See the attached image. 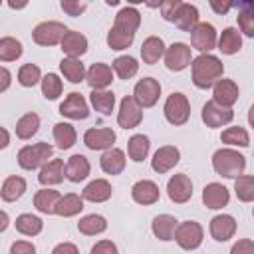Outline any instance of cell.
I'll return each mask as SVG.
<instances>
[{
	"label": "cell",
	"mask_w": 254,
	"mask_h": 254,
	"mask_svg": "<svg viewBox=\"0 0 254 254\" xmlns=\"http://www.w3.org/2000/svg\"><path fill=\"white\" fill-rule=\"evenodd\" d=\"M99 167L107 175L123 173V169H125V153L121 149H117V147H111V149L103 151V155L99 159Z\"/></svg>",
	"instance_id": "obj_26"
},
{
	"label": "cell",
	"mask_w": 254,
	"mask_h": 254,
	"mask_svg": "<svg viewBox=\"0 0 254 254\" xmlns=\"http://www.w3.org/2000/svg\"><path fill=\"white\" fill-rule=\"evenodd\" d=\"M190 71H192V83L198 89H208L218 79H222L224 65H222V62L216 56L200 54V56H196L190 62Z\"/></svg>",
	"instance_id": "obj_1"
},
{
	"label": "cell",
	"mask_w": 254,
	"mask_h": 254,
	"mask_svg": "<svg viewBox=\"0 0 254 254\" xmlns=\"http://www.w3.org/2000/svg\"><path fill=\"white\" fill-rule=\"evenodd\" d=\"M149 149H151V141L147 135L143 133H137L129 139L127 143V153H129V159L135 161V163H141L143 159H147L149 155Z\"/></svg>",
	"instance_id": "obj_37"
},
{
	"label": "cell",
	"mask_w": 254,
	"mask_h": 254,
	"mask_svg": "<svg viewBox=\"0 0 254 254\" xmlns=\"http://www.w3.org/2000/svg\"><path fill=\"white\" fill-rule=\"evenodd\" d=\"M64 179H65V165H64L62 159H50V161L40 169V175H38V181H40V185H44V187L60 185Z\"/></svg>",
	"instance_id": "obj_22"
},
{
	"label": "cell",
	"mask_w": 254,
	"mask_h": 254,
	"mask_svg": "<svg viewBox=\"0 0 254 254\" xmlns=\"http://www.w3.org/2000/svg\"><path fill=\"white\" fill-rule=\"evenodd\" d=\"M8 6H10V8H14V10H18V8H24V6H26V2H22V4H16V2H8Z\"/></svg>",
	"instance_id": "obj_59"
},
{
	"label": "cell",
	"mask_w": 254,
	"mask_h": 254,
	"mask_svg": "<svg viewBox=\"0 0 254 254\" xmlns=\"http://www.w3.org/2000/svg\"><path fill=\"white\" fill-rule=\"evenodd\" d=\"M222 143L230 145V147H248L250 145V135L244 127L236 125V127H226L220 135Z\"/></svg>",
	"instance_id": "obj_44"
},
{
	"label": "cell",
	"mask_w": 254,
	"mask_h": 254,
	"mask_svg": "<svg viewBox=\"0 0 254 254\" xmlns=\"http://www.w3.org/2000/svg\"><path fill=\"white\" fill-rule=\"evenodd\" d=\"M14 224H16V230H18L20 234H24V236H36V234H40L42 228H44L42 218L36 216V214H30V212L20 214Z\"/></svg>",
	"instance_id": "obj_42"
},
{
	"label": "cell",
	"mask_w": 254,
	"mask_h": 254,
	"mask_svg": "<svg viewBox=\"0 0 254 254\" xmlns=\"http://www.w3.org/2000/svg\"><path fill=\"white\" fill-rule=\"evenodd\" d=\"M40 83H42V95L46 99H58L62 95L64 83H62V79L56 73H46Z\"/></svg>",
	"instance_id": "obj_48"
},
{
	"label": "cell",
	"mask_w": 254,
	"mask_h": 254,
	"mask_svg": "<svg viewBox=\"0 0 254 254\" xmlns=\"http://www.w3.org/2000/svg\"><path fill=\"white\" fill-rule=\"evenodd\" d=\"M89 101H91L93 109L99 111L101 115H111V111L115 107V93L109 89H91Z\"/></svg>",
	"instance_id": "obj_34"
},
{
	"label": "cell",
	"mask_w": 254,
	"mask_h": 254,
	"mask_svg": "<svg viewBox=\"0 0 254 254\" xmlns=\"http://www.w3.org/2000/svg\"><path fill=\"white\" fill-rule=\"evenodd\" d=\"M8 226H10V216L4 210H0V232H4Z\"/></svg>",
	"instance_id": "obj_58"
},
{
	"label": "cell",
	"mask_w": 254,
	"mask_h": 254,
	"mask_svg": "<svg viewBox=\"0 0 254 254\" xmlns=\"http://www.w3.org/2000/svg\"><path fill=\"white\" fill-rule=\"evenodd\" d=\"M179 161H181V151L175 145H163L155 151V155L151 159V167L155 173L163 175V173H169Z\"/></svg>",
	"instance_id": "obj_15"
},
{
	"label": "cell",
	"mask_w": 254,
	"mask_h": 254,
	"mask_svg": "<svg viewBox=\"0 0 254 254\" xmlns=\"http://www.w3.org/2000/svg\"><path fill=\"white\" fill-rule=\"evenodd\" d=\"M179 4H181V0H165V2H161V4H159L161 16H163L167 22H173V16H175Z\"/></svg>",
	"instance_id": "obj_50"
},
{
	"label": "cell",
	"mask_w": 254,
	"mask_h": 254,
	"mask_svg": "<svg viewBox=\"0 0 254 254\" xmlns=\"http://www.w3.org/2000/svg\"><path fill=\"white\" fill-rule=\"evenodd\" d=\"M230 254H254V242L250 238H240L232 244Z\"/></svg>",
	"instance_id": "obj_51"
},
{
	"label": "cell",
	"mask_w": 254,
	"mask_h": 254,
	"mask_svg": "<svg viewBox=\"0 0 254 254\" xmlns=\"http://www.w3.org/2000/svg\"><path fill=\"white\" fill-rule=\"evenodd\" d=\"M173 24L183 32H190L198 24V8L194 4L181 2L175 16H173Z\"/></svg>",
	"instance_id": "obj_24"
},
{
	"label": "cell",
	"mask_w": 254,
	"mask_h": 254,
	"mask_svg": "<svg viewBox=\"0 0 254 254\" xmlns=\"http://www.w3.org/2000/svg\"><path fill=\"white\" fill-rule=\"evenodd\" d=\"M83 210V198L75 192H67V194H62L60 200H58V206H56V214L58 216H64V218H69V216H75Z\"/></svg>",
	"instance_id": "obj_33"
},
{
	"label": "cell",
	"mask_w": 254,
	"mask_h": 254,
	"mask_svg": "<svg viewBox=\"0 0 254 254\" xmlns=\"http://www.w3.org/2000/svg\"><path fill=\"white\" fill-rule=\"evenodd\" d=\"M111 194H113L111 183L105 179H95V181L87 183L85 189L81 190V198L89 200V202H105L107 198H111Z\"/></svg>",
	"instance_id": "obj_25"
},
{
	"label": "cell",
	"mask_w": 254,
	"mask_h": 254,
	"mask_svg": "<svg viewBox=\"0 0 254 254\" xmlns=\"http://www.w3.org/2000/svg\"><path fill=\"white\" fill-rule=\"evenodd\" d=\"M234 192L240 202H252L254 200V177L240 175L238 179H234Z\"/></svg>",
	"instance_id": "obj_45"
},
{
	"label": "cell",
	"mask_w": 254,
	"mask_h": 254,
	"mask_svg": "<svg viewBox=\"0 0 254 254\" xmlns=\"http://www.w3.org/2000/svg\"><path fill=\"white\" fill-rule=\"evenodd\" d=\"M89 171H91V165L87 161L85 155H71L65 163V179L71 181V183H81L89 177Z\"/></svg>",
	"instance_id": "obj_23"
},
{
	"label": "cell",
	"mask_w": 254,
	"mask_h": 254,
	"mask_svg": "<svg viewBox=\"0 0 254 254\" xmlns=\"http://www.w3.org/2000/svg\"><path fill=\"white\" fill-rule=\"evenodd\" d=\"M54 155V147L50 143H34V145H26L18 151V165L24 171H34V169H42Z\"/></svg>",
	"instance_id": "obj_3"
},
{
	"label": "cell",
	"mask_w": 254,
	"mask_h": 254,
	"mask_svg": "<svg viewBox=\"0 0 254 254\" xmlns=\"http://www.w3.org/2000/svg\"><path fill=\"white\" fill-rule=\"evenodd\" d=\"M22 56V44L12 38L6 36L0 40V62H16Z\"/></svg>",
	"instance_id": "obj_46"
},
{
	"label": "cell",
	"mask_w": 254,
	"mask_h": 254,
	"mask_svg": "<svg viewBox=\"0 0 254 254\" xmlns=\"http://www.w3.org/2000/svg\"><path fill=\"white\" fill-rule=\"evenodd\" d=\"M159 95H161V83L155 77H143L135 83L131 97L137 101L141 109H147L159 101Z\"/></svg>",
	"instance_id": "obj_8"
},
{
	"label": "cell",
	"mask_w": 254,
	"mask_h": 254,
	"mask_svg": "<svg viewBox=\"0 0 254 254\" xmlns=\"http://www.w3.org/2000/svg\"><path fill=\"white\" fill-rule=\"evenodd\" d=\"M62 10L67 14V16H79L87 10V2H79V0H62Z\"/></svg>",
	"instance_id": "obj_49"
},
{
	"label": "cell",
	"mask_w": 254,
	"mask_h": 254,
	"mask_svg": "<svg viewBox=\"0 0 254 254\" xmlns=\"http://www.w3.org/2000/svg\"><path fill=\"white\" fill-rule=\"evenodd\" d=\"M143 121V109L137 105V101L131 95H125L119 103L117 111V123L123 129H133Z\"/></svg>",
	"instance_id": "obj_12"
},
{
	"label": "cell",
	"mask_w": 254,
	"mask_h": 254,
	"mask_svg": "<svg viewBox=\"0 0 254 254\" xmlns=\"http://www.w3.org/2000/svg\"><path fill=\"white\" fill-rule=\"evenodd\" d=\"M24 192H26V179L18 175L8 177L0 187V198L6 202H16Z\"/></svg>",
	"instance_id": "obj_32"
},
{
	"label": "cell",
	"mask_w": 254,
	"mask_h": 254,
	"mask_svg": "<svg viewBox=\"0 0 254 254\" xmlns=\"http://www.w3.org/2000/svg\"><path fill=\"white\" fill-rule=\"evenodd\" d=\"M113 26L135 34V32L139 30V26H141V14H139V10H137L135 6H123V8L115 14Z\"/></svg>",
	"instance_id": "obj_29"
},
{
	"label": "cell",
	"mask_w": 254,
	"mask_h": 254,
	"mask_svg": "<svg viewBox=\"0 0 254 254\" xmlns=\"http://www.w3.org/2000/svg\"><path fill=\"white\" fill-rule=\"evenodd\" d=\"M52 254H79V250H77V246L73 242H60L52 250Z\"/></svg>",
	"instance_id": "obj_54"
},
{
	"label": "cell",
	"mask_w": 254,
	"mask_h": 254,
	"mask_svg": "<svg viewBox=\"0 0 254 254\" xmlns=\"http://www.w3.org/2000/svg\"><path fill=\"white\" fill-rule=\"evenodd\" d=\"M40 129V115L30 111V113H24L18 121H16V135L20 139H32Z\"/></svg>",
	"instance_id": "obj_39"
},
{
	"label": "cell",
	"mask_w": 254,
	"mask_h": 254,
	"mask_svg": "<svg viewBox=\"0 0 254 254\" xmlns=\"http://www.w3.org/2000/svg\"><path fill=\"white\" fill-rule=\"evenodd\" d=\"M60 71L69 83H79L85 79V67L77 58H64L60 62Z\"/></svg>",
	"instance_id": "obj_36"
},
{
	"label": "cell",
	"mask_w": 254,
	"mask_h": 254,
	"mask_svg": "<svg viewBox=\"0 0 254 254\" xmlns=\"http://www.w3.org/2000/svg\"><path fill=\"white\" fill-rule=\"evenodd\" d=\"M163 60H165V65H167L169 71H183L192 62L190 46H187L185 42H175L169 48H165Z\"/></svg>",
	"instance_id": "obj_7"
},
{
	"label": "cell",
	"mask_w": 254,
	"mask_h": 254,
	"mask_svg": "<svg viewBox=\"0 0 254 254\" xmlns=\"http://www.w3.org/2000/svg\"><path fill=\"white\" fill-rule=\"evenodd\" d=\"M77 230L81 234H85V236H95V234H101V232L107 230V220H105V216L95 214V212L93 214H85L83 218H79Z\"/></svg>",
	"instance_id": "obj_38"
},
{
	"label": "cell",
	"mask_w": 254,
	"mask_h": 254,
	"mask_svg": "<svg viewBox=\"0 0 254 254\" xmlns=\"http://www.w3.org/2000/svg\"><path fill=\"white\" fill-rule=\"evenodd\" d=\"M91 254H119L115 242L111 240H99L91 246Z\"/></svg>",
	"instance_id": "obj_52"
},
{
	"label": "cell",
	"mask_w": 254,
	"mask_h": 254,
	"mask_svg": "<svg viewBox=\"0 0 254 254\" xmlns=\"http://www.w3.org/2000/svg\"><path fill=\"white\" fill-rule=\"evenodd\" d=\"M85 81L91 89H107L113 81V69L107 64H93L89 69H85Z\"/></svg>",
	"instance_id": "obj_19"
},
{
	"label": "cell",
	"mask_w": 254,
	"mask_h": 254,
	"mask_svg": "<svg viewBox=\"0 0 254 254\" xmlns=\"http://www.w3.org/2000/svg\"><path fill=\"white\" fill-rule=\"evenodd\" d=\"M177 224H179V220H177L175 216H171V214H159V216L153 218V222H151V230H153V234H155L159 240L169 242V240L175 238Z\"/></svg>",
	"instance_id": "obj_27"
},
{
	"label": "cell",
	"mask_w": 254,
	"mask_h": 254,
	"mask_svg": "<svg viewBox=\"0 0 254 254\" xmlns=\"http://www.w3.org/2000/svg\"><path fill=\"white\" fill-rule=\"evenodd\" d=\"M111 69L119 79H131L139 71V64L133 56H119L113 60Z\"/></svg>",
	"instance_id": "obj_41"
},
{
	"label": "cell",
	"mask_w": 254,
	"mask_h": 254,
	"mask_svg": "<svg viewBox=\"0 0 254 254\" xmlns=\"http://www.w3.org/2000/svg\"><path fill=\"white\" fill-rule=\"evenodd\" d=\"M10 254H36V246L28 240H16L10 246Z\"/></svg>",
	"instance_id": "obj_53"
},
{
	"label": "cell",
	"mask_w": 254,
	"mask_h": 254,
	"mask_svg": "<svg viewBox=\"0 0 254 254\" xmlns=\"http://www.w3.org/2000/svg\"><path fill=\"white\" fill-rule=\"evenodd\" d=\"M8 145H10V133L4 127H0V151L6 149Z\"/></svg>",
	"instance_id": "obj_57"
},
{
	"label": "cell",
	"mask_w": 254,
	"mask_h": 254,
	"mask_svg": "<svg viewBox=\"0 0 254 254\" xmlns=\"http://www.w3.org/2000/svg\"><path fill=\"white\" fill-rule=\"evenodd\" d=\"M200 119L206 127L214 129V127H222V125H228L232 119H234V111L232 107H222L218 103H214L212 99L206 101L202 105V111H200Z\"/></svg>",
	"instance_id": "obj_10"
},
{
	"label": "cell",
	"mask_w": 254,
	"mask_h": 254,
	"mask_svg": "<svg viewBox=\"0 0 254 254\" xmlns=\"http://www.w3.org/2000/svg\"><path fill=\"white\" fill-rule=\"evenodd\" d=\"M115 131L109 127H91L83 133V143L91 151H107L115 143Z\"/></svg>",
	"instance_id": "obj_13"
},
{
	"label": "cell",
	"mask_w": 254,
	"mask_h": 254,
	"mask_svg": "<svg viewBox=\"0 0 254 254\" xmlns=\"http://www.w3.org/2000/svg\"><path fill=\"white\" fill-rule=\"evenodd\" d=\"M238 8V28L244 36H254V4L252 2H240L234 4Z\"/></svg>",
	"instance_id": "obj_40"
},
{
	"label": "cell",
	"mask_w": 254,
	"mask_h": 254,
	"mask_svg": "<svg viewBox=\"0 0 254 254\" xmlns=\"http://www.w3.org/2000/svg\"><path fill=\"white\" fill-rule=\"evenodd\" d=\"M62 46V52L67 56V58H77L83 56L87 52V38L81 34V32H75V30H67L65 36L62 38L60 42Z\"/></svg>",
	"instance_id": "obj_21"
},
{
	"label": "cell",
	"mask_w": 254,
	"mask_h": 254,
	"mask_svg": "<svg viewBox=\"0 0 254 254\" xmlns=\"http://www.w3.org/2000/svg\"><path fill=\"white\" fill-rule=\"evenodd\" d=\"M0 6H2V2H0Z\"/></svg>",
	"instance_id": "obj_60"
},
{
	"label": "cell",
	"mask_w": 254,
	"mask_h": 254,
	"mask_svg": "<svg viewBox=\"0 0 254 254\" xmlns=\"http://www.w3.org/2000/svg\"><path fill=\"white\" fill-rule=\"evenodd\" d=\"M135 40V34L127 32V30H121V28H115L111 26V30L107 32V46L111 50H127Z\"/></svg>",
	"instance_id": "obj_43"
},
{
	"label": "cell",
	"mask_w": 254,
	"mask_h": 254,
	"mask_svg": "<svg viewBox=\"0 0 254 254\" xmlns=\"http://www.w3.org/2000/svg\"><path fill=\"white\" fill-rule=\"evenodd\" d=\"M189 34H190V46H192L194 50H198L200 54H208L210 50L216 48L218 36H216V30H214L212 24H208V22H198ZM192 48H190V50H192Z\"/></svg>",
	"instance_id": "obj_9"
},
{
	"label": "cell",
	"mask_w": 254,
	"mask_h": 254,
	"mask_svg": "<svg viewBox=\"0 0 254 254\" xmlns=\"http://www.w3.org/2000/svg\"><path fill=\"white\" fill-rule=\"evenodd\" d=\"M230 200V192L224 185L220 183H208L204 189H202V202L206 208H212V210H218L222 206H226Z\"/></svg>",
	"instance_id": "obj_20"
},
{
	"label": "cell",
	"mask_w": 254,
	"mask_h": 254,
	"mask_svg": "<svg viewBox=\"0 0 254 254\" xmlns=\"http://www.w3.org/2000/svg\"><path fill=\"white\" fill-rule=\"evenodd\" d=\"M208 230H210V236L216 242H226L236 232V220L230 214H216V216H212V220L208 224Z\"/></svg>",
	"instance_id": "obj_18"
},
{
	"label": "cell",
	"mask_w": 254,
	"mask_h": 254,
	"mask_svg": "<svg viewBox=\"0 0 254 254\" xmlns=\"http://www.w3.org/2000/svg\"><path fill=\"white\" fill-rule=\"evenodd\" d=\"M67 28L62 24V22H56V20H46V22H40L34 32H32V40L38 44V46H56L62 42V38L65 36Z\"/></svg>",
	"instance_id": "obj_6"
},
{
	"label": "cell",
	"mask_w": 254,
	"mask_h": 254,
	"mask_svg": "<svg viewBox=\"0 0 254 254\" xmlns=\"http://www.w3.org/2000/svg\"><path fill=\"white\" fill-rule=\"evenodd\" d=\"M212 169L224 179H238L240 175H244L246 157L232 147H222L212 155Z\"/></svg>",
	"instance_id": "obj_2"
},
{
	"label": "cell",
	"mask_w": 254,
	"mask_h": 254,
	"mask_svg": "<svg viewBox=\"0 0 254 254\" xmlns=\"http://www.w3.org/2000/svg\"><path fill=\"white\" fill-rule=\"evenodd\" d=\"M163 113H165V119H167L171 125H175V127L185 125V123L189 121V117H190V103H189L187 95L181 93V91L171 93V95L167 97V101H165Z\"/></svg>",
	"instance_id": "obj_4"
},
{
	"label": "cell",
	"mask_w": 254,
	"mask_h": 254,
	"mask_svg": "<svg viewBox=\"0 0 254 254\" xmlns=\"http://www.w3.org/2000/svg\"><path fill=\"white\" fill-rule=\"evenodd\" d=\"M60 113L67 119H73V121H79V119H87L89 117V107H87V101L81 93L77 91H71L62 103H60Z\"/></svg>",
	"instance_id": "obj_14"
},
{
	"label": "cell",
	"mask_w": 254,
	"mask_h": 254,
	"mask_svg": "<svg viewBox=\"0 0 254 254\" xmlns=\"http://www.w3.org/2000/svg\"><path fill=\"white\" fill-rule=\"evenodd\" d=\"M210 8L216 12V14H226L230 8H232V2H226V4H220L216 0H210Z\"/></svg>",
	"instance_id": "obj_56"
},
{
	"label": "cell",
	"mask_w": 254,
	"mask_h": 254,
	"mask_svg": "<svg viewBox=\"0 0 254 254\" xmlns=\"http://www.w3.org/2000/svg\"><path fill=\"white\" fill-rule=\"evenodd\" d=\"M163 54H165V42L159 36H149V38L143 40V44H141V60H143V64L153 65L163 58Z\"/></svg>",
	"instance_id": "obj_28"
},
{
	"label": "cell",
	"mask_w": 254,
	"mask_h": 254,
	"mask_svg": "<svg viewBox=\"0 0 254 254\" xmlns=\"http://www.w3.org/2000/svg\"><path fill=\"white\" fill-rule=\"evenodd\" d=\"M167 194L171 198V202L175 204H185L190 200L192 196V181L189 175L185 173H177L169 179L167 183Z\"/></svg>",
	"instance_id": "obj_11"
},
{
	"label": "cell",
	"mask_w": 254,
	"mask_h": 254,
	"mask_svg": "<svg viewBox=\"0 0 254 254\" xmlns=\"http://www.w3.org/2000/svg\"><path fill=\"white\" fill-rule=\"evenodd\" d=\"M202 238H204L202 226L196 220H185V222H179L177 224V230H175V238L173 240H177V244L183 250H196L202 244Z\"/></svg>",
	"instance_id": "obj_5"
},
{
	"label": "cell",
	"mask_w": 254,
	"mask_h": 254,
	"mask_svg": "<svg viewBox=\"0 0 254 254\" xmlns=\"http://www.w3.org/2000/svg\"><path fill=\"white\" fill-rule=\"evenodd\" d=\"M10 85H12V73L4 65H0V93L6 91Z\"/></svg>",
	"instance_id": "obj_55"
},
{
	"label": "cell",
	"mask_w": 254,
	"mask_h": 254,
	"mask_svg": "<svg viewBox=\"0 0 254 254\" xmlns=\"http://www.w3.org/2000/svg\"><path fill=\"white\" fill-rule=\"evenodd\" d=\"M216 46H218V50H220L222 54L234 56V54H238V52L242 50V36H240V32H238L236 28L228 26V28L222 30L220 38L216 40Z\"/></svg>",
	"instance_id": "obj_30"
},
{
	"label": "cell",
	"mask_w": 254,
	"mask_h": 254,
	"mask_svg": "<svg viewBox=\"0 0 254 254\" xmlns=\"http://www.w3.org/2000/svg\"><path fill=\"white\" fill-rule=\"evenodd\" d=\"M131 196L137 204H155L161 196V190H159V185L155 181H149V179H143V181H137L133 187H131Z\"/></svg>",
	"instance_id": "obj_17"
},
{
	"label": "cell",
	"mask_w": 254,
	"mask_h": 254,
	"mask_svg": "<svg viewBox=\"0 0 254 254\" xmlns=\"http://www.w3.org/2000/svg\"><path fill=\"white\" fill-rule=\"evenodd\" d=\"M238 85L232 79H218L212 85V101L222 107H232L238 101Z\"/></svg>",
	"instance_id": "obj_16"
},
{
	"label": "cell",
	"mask_w": 254,
	"mask_h": 254,
	"mask_svg": "<svg viewBox=\"0 0 254 254\" xmlns=\"http://www.w3.org/2000/svg\"><path fill=\"white\" fill-rule=\"evenodd\" d=\"M54 141L58 145V149H71L77 141V133L73 129L71 123H65V121H60L54 125Z\"/></svg>",
	"instance_id": "obj_35"
},
{
	"label": "cell",
	"mask_w": 254,
	"mask_h": 254,
	"mask_svg": "<svg viewBox=\"0 0 254 254\" xmlns=\"http://www.w3.org/2000/svg\"><path fill=\"white\" fill-rule=\"evenodd\" d=\"M60 192L46 187V189H40L36 194H34V206L38 212L42 214H56V206H58V200H60Z\"/></svg>",
	"instance_id": "obj_31"
},
{
	"label": "cell",
	"mask_w": 254,
	"mask_h": 254,
	"mask_svg": "<svg viewBox=\"0 0 254 254\" xmlns=\"http://www.w3.org/2000/svg\"><path fill=\"white\" fill-rule=\"evenodd\" d=\"M42 81V71L36 64H24L18 69V83L24 87H34L36 83Z\"/></svg>",
	"instance_id": "obj_47"
}]
</instances>
